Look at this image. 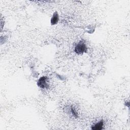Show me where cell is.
<instances>
[{
  "label": "cell",
  "mask_w": 130,
  "mask_h": 130,
  "mask_svg": "<svg viewBox=\"0 0 130 130\" xmlns=\"http://www.w3.org/2000/svg\"><path fill=\"white\" fill-rule=\"evenodd\" d=\"M87 47L84 42L80 41L78 43L75 48V52L78 54H82L86 52Z\"/></svg>",
  "instance_id": "obj_1"
},
{
  "label": "cell",
  "mask_w": 130,
  "mask_h": 130,
  "mask_svg": "<svg viewBox=\"0 0 130 130\" xmlns=\"http://www.w3.org/2000/svg\"><path fill=\"white\" fill-rule=\"evenodd\" d=\"M37 84L42 89H47L48 86V78L46 76L41 77L37 82Z\"/></svg>",
  "instance_id": "obj_2"
},
{
  "label": "cell",
  "mask_w": 130,
  "mask_h": 130,
  "mask_svg": "<svg viewBox=\"0 0 130 130\" xmlns=\"http://www.w3.org/2000/svg\"><path fill=\"white\" fill-rule=\"evenodd\" d=\"M103 126H104V122L103 120H101L98 123H96L94 125H93L92 128L93 129H95V130H100L103 128Z\"/></svg>",
  "instance_id": "obj_3"
},
{
  "label": "cell",
  "mask_w": 130,
  "mask_h": 130,
  "mask_svg": "<svg viewBox=\"0 0 130 130\" xmlns=\"http://www.w3.org/2000/svg\"><path fill=\"white\" fill-rule=\"evenodd\" d=\"M59 20V17L58 13L57 12L55 13L53 16L52 17L51 19V24L52 25H55L56 24Z\"/></svg>",
  "instance_id": "obj_4"
},
{
  "label": "cell",
  "mask_w": 130,
  "mask_h": 130,
  "mask_svg": "<svg viewBox=\"0 0 130 130\" xmlns=\"http://www.w3.org/2000/svg\"><path fill=\"white\" fill-rule=\"evenodd\" d=\"M71 112H72V113L74 117H78V113H77V112L75 111V110L74 108H71Z\"/></svg>",
  "instance_id": "obj_5"
}]
</instances>
